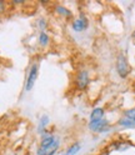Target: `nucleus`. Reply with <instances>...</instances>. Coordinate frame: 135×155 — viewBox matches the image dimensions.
Returning a JSON list of instances; mask_svg holds the SVG:
<instances>
[{
  "label": "nucleus",
  "instance_id": "f257e3e1",
  "mask_svg": "<svg viewBox=\"0 0 135 155\" xmlns=\"http://www.w3.org/2000/svg\"><path fill=\"white\" fill-rule=\"evenodd\" d=\"M117 70L120 78H127L130 73V68L128 64V60L123 54H119L117 58Z\"/></svg>",
  "mask_w": 135,
  "mask_h": 155
},
{
  "label": "nucleus",
  "instance_id": "f03ea898",
  "mask_svg": "<svg viewBox=\"0 0 135 155\" xmlns=\"http://www.w3.org/2000/svg\"><path fill=\"white\" fill-rule=\"evenodd\" d=\"M38 73H39V64L35 63L31 65L30 70H29L28 78H26V83H25V90L26 91H30L33 89V86L38 79Z\"/></svg>",
  "mask_w": 135,
  "mask_h": 155
},
{
  "label": "nucleus",
  "instance_id": "7ed1b4c3",
  "mask_svg": "<svg viewBox=\"0 0 135 155\" xmlns=\"http://www.w3.org/2000/svg\"><path fill=\"white\" fill-rule=\"evenodd\" d=\"M89 80H90V76H89V71L88 70H80L78 74H76V78H75V83H76V86L79 89H85L86 86L89 84Z\"/></svg>",
  "mask_w": 135,
  "mask_h": 155
},
{
  "label": "nucleus",
  "instance_id": "20e7f679",
  "mask_svg": "<svg viewBox=\"0 0 135 155\" xmlns=\"http://www.w3.org/2000/svg\"><path fill=\"white\" fill-rule=\"evenodd\" d=\"M59 147H60V139L56 138L55 141L53 144H50V145H48V147H44V148L39 147L36 154L38 155H54L56 153V150L59 149Z\"/></svg>",
  "mask_w": 135,
  "mask_h": 155
},
{
  "label": "nucleus",
  "instance_id": "39448f33",
  "mask_svg": "<svg viewBox=\"0 0 135 155\" xmlns=\"http://www.w3.org/2000/svg\"><path fill=\"white\" fill-rule=\"evenodd\" d=\"M108 127H109V121L105 120V119H100V120L89 123V129L93 133H104L109 129Z\"/></svg>",
  "mask_w": 135,
  "mask_h": 155
},
{
  "label": "nucleus",
  "instance_id": "423d86ee",
  "mask_svg": "<svg viewBox=\"0 0 135 155\" xmlns=\"http://www.w3.org/2000/svg\"><path fill=\"white\" fill-rule=\"evenodd\" d=\"M88 26H89V21H88V19H86V16H84V15H80L79 18H76L73 21V30L76 33L85 30V29H88Z\"/></svg>",
  "mask_w": 135,
  "mask_h": 155
},
{
  "label": "nucleus",
  "instance_id": "0eeeda50",
  "mask_svg": "<svg viewBox=\"0 0 135 155\" xmlns=\"http://www.w3.org/2000/svg\"><path fill=\"white\" fill-rule=\"evenodd\" d=\"M104 116V109L101 108H95L93 109L91 114H90V121H96V120H100L103 119Z\"/></svg>",
  "mask_w": 135,
  "mask_h": 155
},
{
  "label": "nucleus",
  "instance_id": "6e6552de",
  "mask_svg": "<svg viewBox=\"0 0 135 155\" xmlns=\"http://www.w3.org/2000/svg\"><path fill=\"white\" fill-rule=\"evenodd\" d=\"M118 124L120 125V127H124V128H135V120L130 119V118H127V116H124V118H121Z\"/></svg>",
  "mask_w": 135,
  "mask_h": 155
},
{
  "label": "nucleus",
  "instance_id": "1a4fd4ad",
  "mask_svg": "<svg viewBox=\"0 0 135 155\" xmlns=\"http://www.w3.org/2000/svg\"><path fill=\"white\" fill-rule=\"evenodd\" d=\"M55 139H56L55 135H46V134H44V137H43V139H41V143H40V147H41V148L48 147V145L53 144V143L55 141Z\"/></svg>",
  "mask_w": 135,
  "mask_h": 155
},
{
  "label": "nucleus",
  "instance_id": "9d476101",
  "mask_svg": "<svg viewBox=\"0 0 135 155\" xmlns=\"http://www.w3.org/2000/svg\"><path fill=\"white\" fill-rule=\"evenodd\" d=\"M79 150H80V143H74L65 153H63V155H76L79 153Z\"/></svg>",
  "mask_w": 135,
  "mask_h": 155
},
{
  "label": "nucleus",
  "instance_id": "9b49d317",
  "mask_svg": "<svg viewBox=\"0 0 135 155\" xmlns=\"http://www.w3.org/2000/svg\"><path fill=\"white\" fill-rule=\"evenodd\" d=\"M55 12H56L58 14H60V15L65 16V18H70V16L73 15L69 9H66V8L63 6V5H58V6L55 8Z\"/></svg>",
  "mask_w": 135,
  "mask_h": 155
},
{
  "label": "nucleus",
  "instance_id": "f8f14e48",
  "mask_svg": "<svg viewBox=\"0 0 135 155\" xmlns=\"http://www.w3.org/2000/svg\"><path fill=\"white\" fill-rule=\"evenodd\" d=\"M49 124V116L48 115H43L40 118V121H39V125H38V130L39 133H43V130L45 129V127Z\"/></svg>",
  "mask_w": 135,
  "mask_h": 155
},
{
  "label": "nucleus",
  "instance_id": "ddd939ff",
  "mask_svg": "<svg viewBox=\"0 0 135 155\" xmlns=\"http://www.w3.org/2000/svg\"><path fill=\"white\" fill-rule=\"evenodd\" d=\"M49 35H48L45 31H41L40 33V35H39V44L41 45V46H46L48 44H49Z\"/></svg>",
  "mask_w": 135,
  "mask_h": 155
},
{
  "label": "nucleus",
  "instance_id": "4468645a",
  "mask_svg": "<svg viewBox=\"0 0 135 155\" xmlns=\"http://www.w3.org/2000/svg\"><path fill=\"white\" fill-rule=\"evenodd\" d=\"M124 116H127V118H130V119L135 120V108H133V109H129V110H127V111L124 113Z\"/></svg>",
  "mask_w": 135,
  "mask_h": 155
},
{
  "label": "nucleus",
  "instance_id": "2eb2a0df",
  "mask_svg": "<svg viewBox=\"0 0 135 155\" xmlns=\"http://www.w3.org/2000/svg\"><path fill=\"white\" fill-rule=\"evenodd\" d=\"M4 12H5V3L0 2V14L4 13Z\"/></svg>",
  "mask_w": 135,
  "mask_h": 155
},
{
  "label": "nucleus",
  "instance_id": "dca6fc26",
  "mask_svg": "<svg viewBox=\"0 0 135 155\" xmlns=\"http://www.w3.org/2000/svg\"><path fill=\"white\" fill-rule=\"evenodd\" d=\"M103 155H109V153H105V154H103Z\"/></svg>",
  "mask_w": 135,
  "mask_h": 155
},
{
  "label": "nucleus",
  "instance_id": "f3484780",
  "mask_svg": "<svg viewBox=\"0 0 135 155\" xmlns=\"http://www.w3.org/2000/svg\"><path fill=\"white\" fill-rule=\"evenodd\" d=\"M134 35H135V31H134Z\"/></svg>",
  "mask_w": 135,
  "mask_h": 155
}]
</instances>
